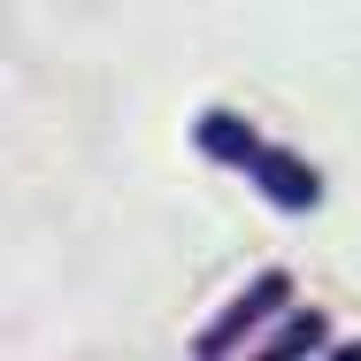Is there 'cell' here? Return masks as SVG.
<instances>
[{
  "instance_id": "2",
  "label": "cell",
  "mask_w": 361,
  "mask_h": 361,
  "mask_svg": "<svg viewBox=\"0 0 361 361\" xmlns=\"http://www.w3.org/2000/svg\"><path fill=\"white\" fill-rule=\"evenodd\" d=\"M246 185L277 208V216H315L323 208V169L307 161V154H292V146H277V139H262V154H254V169H246Z\"/></svg>"
},
{
  "instance_id": "3",
  "label": "cell",
  "mask_w": 361,
  "mask_h": 361,
  "mask_svg": "<svg viewBox=\"0 0 361 361\" xmlns=\"http://www.w3.org/2000/svg\"><path fill=\"white\" fill-rule=\"evenodd\" d=\"M192 154H208L216 169H254V154H262V131L238 116V108H200L192 116Z\"/></svg>"
},
{
  "instance_id": "4",
  "label": "cell",
  "mask_w": 361,
  "mask_h": 361,
  "mask_svg": "<svg viewBox=\"0 0 361 361\" xmlns=\"http://www.w3.org/2000/svg\"><path fill=\"white\" fill-rule=\"evenodd\" d=\"M262 361H307V354H331V315L323 307H307V300H292L285 315L262 331Z\"/></svg>"
},
{
  "instance_id": "1",
  "label": "cell",
  "mask_w": 361,
  "mask_h": 361,
  "mask_svg": "<svg viewBox=\"0 0 361 361\" xmlns=\"http://www.w3.org/2000/svg\"><path fill=\"white\" fill-rule=\"evenodd\" d=\"M285 307H292V269H262V277H254V285H246V292L216 315V323L192 338V361H223V354L262 346V331H269Z\"/></svg>"
},
{
  "instance_id": "5",
  "label": "cell",
  "mask_w": 361,
  "mask_h": 361,
  "mask_svg": "<svg viewBox=\"0 0 361 361\" xmlns=\"http://www.w3.org/2000/svg\"><path fill=\"white\" fill-rule=\"evenodd\" d=\"M331 361H361V338H331Z\"/></svg>"
}]
</instances>
